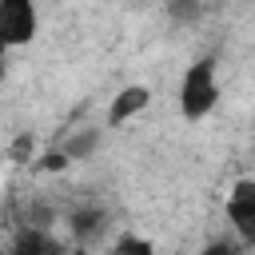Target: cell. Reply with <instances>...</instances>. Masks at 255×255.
Listing matches in <instances>:
<instances>
[{"label":"cell","mask_w":255,"mask_h":255,"mask_svg":"<svg viewBox=\"0 0 255 255\" xmlns=\"http://www.w3.org/2000/svg\"><path fill=\"white\" fill-rule=\"evenodd\" d=\"M96 143H100V131H96V128H88V131H80V135H72V139H68V143L60 147V151H64L68 159H84V155H88V151H92Z\"/></svg>","instance_id":"cell-9"},{"label":"cell","mask_w":255,"mask_h":255,"mask_svg":"<svg viewBox=\"0 0 255 255\" xmlns=\"http://www.w3.org/2000/svg\"><path fill=\"white\" fill-rule=\"evenodd\" d=\"M199 255H235V247H231V243H207Z\"/></svg>","instance_id":"cell-12"},{"label":"cell","mask_w":255,"mask_h":255,"mask_svg":"<svg viewBox=\"0 0 255 255\" xmlns=\"http://www.w3.org/2000/svg\"><path fill=\"white\" fill-rule=\"evenodd\" d=\"M100 227H104V211H100V207H88V211H76V215H72V231H76L80 239L100 235Z\"/></svg>","instance_id":"cell-8"},{"label":"cell","mask_w":255,"mask_h":255,"mask_svg":"<svg viewBox=\"0 0 255 255\" xmlns=\"http://www.w3.org/2000/svg\"><path fill=\"white\" fill-rule=\"evenodd\" d=\"M36 32H40V8H36V0H0V44L8 52L32 44Z\"/></svg>","instance_id":"cell-2"},{"label":"cell","mask_w":255,"mask_h":255,"mask_svg":"<svg viewBox=\"0 0 255 255\" xmlns=\"http://www.w3.org/2000/svg\"><path fill=\"white\" fill-rule=\"evenodd\" d=\"M68 163H72V159H68V155H64V151H52V155H48V163H44V167H48V171H60V167H68Z\"/></svg>","instance_id":"cell-11"},{"label":"cell","mask_w":255,"mask_h":255,"mask_svg":"<svg viewBox=\"0 0 255 255\" xmlns=\"http://www.w3.org/2000/svg\"><path fill=\"white\" fill-rule=\"evenodd\" d=\"M223 215L231 223V231L239 235V243L255 247V179H235L227 199H223Z\"/></svg>","instance_id":"cell-3"},{"label":"cell","mask_w":255,"mask_h":255,"mask_svg":"<svg viewBox=\"0 0 255 255\" xmlns=\"http://www.w3.org/2000/svg\"><path fill=\"white\" fill-rule=\"evenodd\" d=\"M163 12L171 24H195L203 16V0H163Z\"/></svg>","instance_id":"cell-7"},{"label":"cell","mask_w":255,"mask_h":255,"mask_svg":"<svg viewBox=\"0 0 255 255\" xmlns=\"http://www.w3.org/2000/svg\"><path fill=\"white\" fill-rule=\"evenodd\" d=\"M219 96H223V84H219V60L215 56H199L183 68L179 76V116L187 124H199L207 120L215 108H219Z\"/></svg>","instance_id":"cell-1"},{"label":"cell","mask_w":255,"mask_h":255,"mask_svg":"<svg viewBox=\"0 0 255 255\" xmlns=\"http://www.w3.org/2000/svg\"><path fill=\"white\" fill-rule=\"evenodd\" d=\"M8 255H64V247H60L44 227H24V231L16 235V243H12Z\"/></svg>","instance_id":"cell-5"},{"label":"cell","mask_w":255,"mask_h":255,"mask_svg":"<svg viewBox=\"0 0 255 255\" xmlns=\"http://www.w3.org/2000/svg\"><path fill=\"white\" fill-rule=\"evenodd\" d=\"M4 56H8V48L0 44V80H4Z\"/></svg>","instance_id":"cell-13"},{"label":"cell","mask_w":255,"mask_h":255,"mask_svg":"<svg viewBox=\"0 0 255 255\" xmlns=\"http://www.w3.org/2000/svg\"><path fill=\"white\" fill-rule=\"evenodd\" d=\"M147 104H151V88H147V84H128V88H120V92L112 96L104 120H108V128H124V124H131L135 116H143Z\"/></svg>","instance_id":"cell-4"},{"label":"cell","mask_w":255,"mask_h":255,"mask_svg":"<svg viewBox=\"0 0 255 255\" xmlns=\"http://www.w3.org/2000/svg\"><path fill=\"white\" fill-rule=\"evenodd\" d=\"M108 255H155V243L147 235H139V231H124V235H116Z\"/></svg>","instance_id":"cell-6"},{"label":"cell","mask_w":255,"mask_h":255,"mask_svg":"<svg viewBox=\"0 0 255 255\" xmlns=\"http://www.w3.org/2000/svg\"><path fill=\"white\" fill-rule=\"evenodd\" d=\"M68 255H84V251H68Z\"/></svg>","instance_id":"cell-14"},{"label":"cell","mask_w":255,"mask_h":255,"mask_svg":"<svg viewBox=\"0 0 255 255\" xmlns=\"http://www.w3.org/2000/svg\"><path fill=\"white\" fill-rule=\"evenodd\" d=\"M32 151H36V139H32V131H24V135H16V143H12V151H8V155H12L16 163H24Z\"/></svg>","instance_id":"cell-10"}]
</instances>
